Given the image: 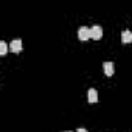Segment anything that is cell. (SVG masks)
<instances>
[{
    "instance_id": "obj_1",
    "label": "cell",
    "mask_w": 132,
    "mask_h": 132,
    "mask_svg": "<svg viewBox=\"0 0 132 132\" xmlns=\"http://www.w3.org/2000/svg\"><path fill=\"white\" fill-rule=\"evenodd\" d=\"M78 37H79V40H87V39H92L90 28H87V27H81V28L78 30Z\"/></svg>"
},
{
    "instance_id": "obj_2",
    "label": "cell",
    "mask_w": 132,
    "mask_h": 132,
    "mask_svg": "<svg viewBox=\"0 0 132 132\" xmlns=\"http://www.w3.org/2000/svg\"><path fill=\"white\" fill-rule=\"evenodd\" d=\"M90 34H92V39L100 40V39L103 37V28H101L100 25H93V27L90 28Z\"/></svg>"
},
{
    "instance_id": "obj_8",
    "label": "cell",
    "mask_w": 132,
    "mask_h": 132,
    "mask_svg": "<svg viewBox=\"0 0 132 132\" xmlns=\"http://www.w3.org/2000/svg\"><path fill=\"white\" fill-rule=\"evenodd\" d=\"M76 132H87V129H84V127H79V129H78Z\"/></svg>"
},
{
    "instance_id": "obj_5",
    "label": "cell",
    "mask_w": 132,
    "mask_h": 132,
    "mask_svg": "<svg viewBox=\"0 0 132 132\" xmlns=\"http://www.w3.org/2000/svg\"><path fill=\"white\" fill-rule=\"evenodd\" d=\"M121 42H123V44H130V42H132V31L124 30V31L121 33Z\"/></svg>"
},
{
    "instance_id": "obj_6",
    "label": "cell",
    "mask_w": 132,
    "mask_h": 132,
    "mask_svg": "<svg viewBox=\"0 0 132 132\" xmlns=\"http://www.w3.org/2000/svg\"><path fill=\"white\" fill-rule=\"evenodd\" d=\"M87 100H89V103H96V101H98V92H96L95 89H89V92H87Z\"/></svg>"
},
{
    "instance_id": "obj_9",
    "label": "cell",
    "mask_w": 132,
    "mask_h": 132,
    "mask_svg": "<svg viewBox=\"0 0 132 132\" xmlns=\"http://www.w3.org/2000/svg\"><path fill=\"white\" fill-rule=\"evenodd\" d=\"M67 132H70V130H67Z\"/></svg>"
},
{
    "instance_id": "obj_7",
    "label": "cell",
    "mask_w": 132,
    "mask_h": 132,
    "mask_svg": "<svg viewBox=\"0 0 132 132\" xmlns=\"http://www.w3.org/2000/svg\"><path fill=\"white\" fill-rule=\"evenodd\" d=\"M6 51H8V45H6V42H0V54H6Z\"/></svg>"
},
{
    "instance_id": "obj_4",
    "label": "cell",
    "mask_w": 132,
    "mask_h": 132,
    "mask_svg": "<svg viewBox=\"0 0 132 132\" xmlns=\"http://www.w3.org/2000/svg\"><path fill=\"white\" fill-rule=\"evenodd\" d=\"M10 48H11L13 53H20V50H22V40H20V39L13 40V42L10 44Z\"/></svg>"
},
{
    "instance_id": "obj_3",
    "label": "cell",
    "mask_w": 132,
    "mask_h": 132,
    "mask_svg": "<svg viewBox=\"0 0 132 132\" xmlns=\"http://www.w3.org/2000/svg\"><path fill=\"white\" fill-rule=\"evenodd\" d=\"M103 69H104L106 76H112V75L115 73V65H113V62H110V61H106V62L103 64Z\"/></svg>"
}]
</instances>
